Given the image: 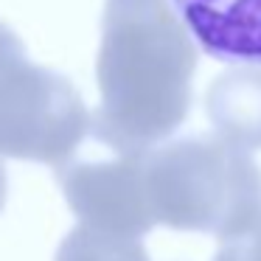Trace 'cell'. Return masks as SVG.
<instances>
[{"label":"cell","instance_id":"6da1fadb","mask_svg":"<svg viewBox=\"0 0 261 261\" xmlns=\"http://www.w3.org/2000/svg\"><path fill=\"white\" fill-rule=\"evenodd\" d=\"M197 45L169 0H107L96 59L90 141L141 154L169 141L191 110Z\"/></svg>","mask_w":261,"mask_h":261},{"label":"cell","instance_id":"7a4b0ae2","mask_svg":"<svg viewBox=\"0 0 261 261\" xmlns=\"http://www.w3.org/2000/svg\"><path fill=\"white\" fill-rule=\"evenodd\" d=\"M154 225L211 233L219 242L261 222V169L216 135L163 141L143 154Z\"/></svg>","mask_w":261,"mask_h":261},{"label":"cell","instance_id":"3957f363","mask_svg":"<svg viewBox=\"0 0 261 261\" xmlns=\"http://www.w3.org/2000/svg\"><path fill=\"white\" fill-rule=\"evenodd\" d=\"M90 135V110L57 70L34 65L0 23V158L59 169Z\"/></svg>","mask_w":261,"mask_h":261},{"label":"cell","instance_id":"277c9868","mask_svg":"<svg viewBox=\"0 0 261 261\" xmlns=\"http://www.w3.org/2000/svg\"><path fill=\"white\" fill-rule=\"evenodd\" d=\"M107 152V158H85L79 149L68 163L54 169L65 202L90 230L121 239H141L154 227L143 182L146 152Z\"/></svg>","mask_w":261,"mask_h":261},{"label":"cell","instance_id":"5b68a950","mask_svg":"<svg viewBox=\"0 0 261 261\" xmlns=\"http://www.w3.org/2000/svg\"><path fill=\"white\" fill-rule=\"evenodd\" d=\"M169 6L202 54L261 70V0H169Z\"/></svg>","mask_w":261,"mask_h":261},{"label":"cell","instance_id":"8992f818","mask_svg":"<svg viewBox=\"0 0 261 261\" xmlns=\"http://www.w3.org/2000/svg\"><path fill=\"white\" fill-rule=\"evenodd\" d=\"M205 113L225 143L242 152L261 149V70L233 68L216 76L205 93Z\"/></svg>","mask_w":261,"mask_h":261},{"label":"cell","instance_id":"52a82bcc","mask_svg":"<svg viewBox=\"0 0 261 261\" xmlns=\"http://www.w3.org/2000/svg\"><path fill=\"white\" fill-rule=\"evenodd\" d=\"M57 261H149L141 239H121L79 225L62 239Z\"/></svg>","mask_w":261,"mask_h":261},{"label":"cell","instance_id":"ba28073f","mask_svg":"<svg viewBox=\"0 0 261 261\" xmlns=\"http://www.w3.org/2000/svg\"><path fill=\"white\" fill-rule=\"evenodd\" d=\"M214 261H261V222L239 236L225 239Z\"/></svg>","mask_w":261,"mask_h":261},{"label":"cell","instance_id":"9c48e42d","mask_svg":"<svg viewBox=\"0 0 261 261\" xmlns=\"http://www.w3.org/2000/svg\"><path fill=\"white\" fill-rule=\"evenodd\" d=\"M6 191H9V180H6V169H3V163H0V214H3V208H6Z\"/></svg>","mask_w":261,"mask_h":261}]
</instances>
